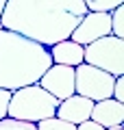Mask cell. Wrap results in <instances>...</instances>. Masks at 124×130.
<instances>
[{"label":"cell","mask_w":124,"mask_h":130,"mask_svg":"<svg viewBox=\"0 0 124 130\" xmlns=\"http://www.w3.org/2000/svg\"><path fill=\"white\" fill-rule=\"evenodd\" d=\"M111 98H113V100H118V102H124V74H122V76H115Z\"/></svg>","instance_id":"9a60e30c"},{"label":"cell","mask_w":124,"mask_h":130,"mask_svg":"<svg viewBox=\"0 0 124 130\" xmlns=\"http://www.w3.org/2000/svg\"><path fill=\"white\" fill-rule=\"evenodd\" d=\"M113 83L115 76L105 70H98L94 65L81 63L74 67V93L83 98H89L92 102L111 98L113 93Z\"/></svg>","instance_id":"5b68a950"},{"label":"cell","mask_w":124,"mask_h":130,"mask_svg":"<svg viewBox=\"0 0 124 130\" xmlns=\"http://www.w3.org/2000/svg\"><path fill=\"white\" fill-rule=\"evenodd\" d=\"M105 130H122V126H111V128H105Z\"/></svg>","instance_id":"ac0fdd59"},{"label":"cell","mask_w":124,"mask_h":130,"mask_svg":"<svg viewBox=\"0 0 124 130\" xmlns=\"http://www.w3.org/2000/svg\"><path fill=\"white\" fill-rule=\"evenodd\" d=\"M87 11H111L115 7L124 5V0H83Z\"/></svg>","instance_id":"4fadbf2b"},{"label":"cell","mask_w":124,"mask_h":130,"mask_svg":"<svg viewBox=\"0 0 124 130\" xmlns=\"http://www.w3.org/2000/svg\"><path fill=\"white\" fill-rule=\"evenodd\" d=\"M37 83L46 89L50 95H55L61 102L65 98L74 95V67L52 63L50 67L41 74V78L37 80Z\"/></svg>","instance_id":"52a82bcc"},{"label":"cell","mask_w":124,"mask_h":130,"mask_svg":"<svg viewBox=\"0 0 124 130\" xmlns=\"http://www.w3.org/2000/svg\"><path fill=\"white\" fill-rule=\"evenodd\" d=\"M35 126H37V130H74L76 128L74 124H70V121H65V119H59L57 115L37 121Z\"/></svg>","instance_id":"8fae6325"},{"label":"cell","mask_w":124,"mask_h":130,"mask_svg":"<svg viewBox=\"0 0 124 130\" xmlns=\"http://www.w3.org/2000/svg\"><path fill=\"white\" fill-rule=\"evenodd\" d=\"M57 106H59V100L55 95H50L39 83H33L11 91L7 117L37 124L46 117H52L57 113Z\"/></svg>","instance_id":"3957f363"},{"label":"cell","mask_w":124,"mask_h":130,"mask_svg":"<svg viewBox=\"0 0 124 130\" xmlns=\"http://www.w3.org/2000/svg\"><path fill=\"white\" fill-rule=\"evenodd\" d=\"M89 119H94L96 124H100L102 128L122 126V121H124V102H118L113 98L98 100V102H94Z\"/></svg>","instance_id":"9c48e42d"},{"label":"cell","mask_w":124,"mask_h":130,"mask_svg":"<svg viewBox=\"0 0 124 130\" xmlns=\"http://www.w3.org/2000/svg\"><path fill=\"white\" fill-rule=\"evenodd\" d=\"M74 130H105L100 124H96L94 119H85V121H81V124H76V128Z\"/></svg>","instance_id":"e0dca14e"},{"label":"cell","mask_w":124,"mask_h":130,"mask_svg":"<svg viewBox=\"0 0 124 130\" xmlns=\"http://www.w3.org/2000/svg\"><path fill=\"white\" fill-rule=\"evenodd\" d=\"M50 65L52 56L46 46L0 26V89L15 91L37 83Z\"/></svg>","instance_id":"7a4b0ae2"},{"label":"cell","mask_w":124,"mask_h":130,"mask_svg":"<svg viewBox=\"0 0 124 130\" xmlns=\"http://www.w3.org/2000/svg\"><path fill=\"white\" fill-rule=\"evenodd\" d=\"M83 63L105 70L113 76L124 74V39L107 35L83 46Z\"/></svg>","instance_id":"277c9868"},{"label":"cell","mask_w":124,"mask_h":130,"mask_svg":"<svg viewBox=\"0 0 124 130\" xmlns=\"http://www.w3.org/2000/svg\"><path fill=\"white\" fill-rule=\"evenodd\" d=\"M9 98H11V91H7V89H0V119H2V117H7Z\"/></svg>","instance_id":"2e32d148"},{"label":"cell","mask_w":124,"mask_h":130,"mask_svg":"<svg viewBox=\"0 0 124 130\" xmlns=\"http://www.w3.org/2000/svg\"><path fill=\"white\" fill-rule=\"evenodd\" d=\"M85 13L83 0H7L0 26L50 48L70 39Z\"/></svg>","instance_id":"6da1fadb"},{"label":"cell","mask_w":124,"mask_h":130,"mask_svg":"<svg viewBox=\"0 0 124 130\" xmlns=\"http://www.w3.org/2000/svg\"><path fill=\"white\" fill-rule=\"evenodd\" d=\"M52 56V63L59 65H70V67H76L83 63V46L72 39H63V41L55 43V46L48 48Z\"/></svg>","instance_id":"30bf717a"},{"label":"cell","mask_w":124,"mask_h":130,"mask_svg":"<svg viewBox=\"0 0 124 130\" xmlns=\"http://www.w3.org/2000/svg\"><path fill=\"white\" fill-rule=\"evenodd\" d=\"M92 108H94V102L89 98H83V95H78V93H74V95H70V98H65V100L59 102L55 115L59 117V119H65V121H70V124L76 126V124H81V121L89 119Z\"/></svg>","instance_id":"ba28073f"},{"label":"cell","mask_w":124,"mask_h":130,"mask_svg":"<svg viewBox=\"0 0 124 130\" xmlns=\"http://www.w3.org/2000/svg\"><path fill=\"white\" fill-rule=\"evenodd\" d=\"M5 2L7 0H0V13H2V9H5Z\"/></svg>","instance_id":"d6986e66"},{"label":"cell","mask_w":124,"mask_h":130,"mask_svg":"<svg viewBox=\"0 0 124 130\" xmlns=\"http://www.w3.org/2000/svg\"><path fill=\"white\" fill-rule=\"evenodd\" d=\"M122 13H124V5H120V7L109 11V15H111V35H115L120 39H124V15Z\"/></svg>","instance_id":"7c38bea8"},{"label":"cell","mask_w":124,"mask_h":130,"mask_svg":"<svg viewBox=\"0 0 124 130\" xmlns=\"http://www.w3.org/2000/svg\"><path fill=\"white\" fill-rule=\"evenodd\" d=\"M111 35V15L109 11H87L83 15V20L78 22V26L72 30L70 39L81 46L96 41L100 37Z\"/></svg>","instance_id":"8992f818"},{"label":"cell","mask_w":124,"mask_h":130,"mask_svg":"<svg viewBox=\"0 0 124 130\" xmlns=\"http://www.w3.org/2000/svg\"><path fill=\"white\" fill-rule=\"evenodd\" d=\"M0 130H37L35 124L31 121H20L13 117H2L0 119Z\"/></svg>","instance_id":"5bb4252c"}]
</instances>
